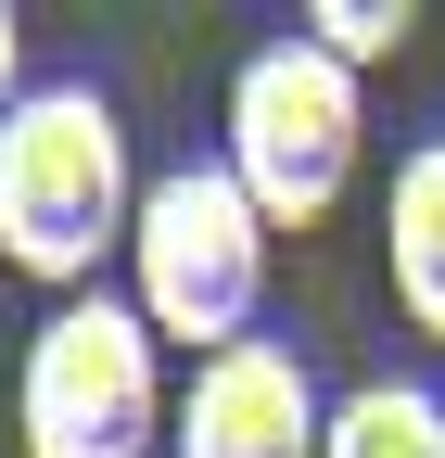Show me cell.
Returning a JSON list of instances; mask_svg holds the SVG:
<instances>
[{"label": "cell", "mask_w": 445, "mask_h": 458, "mask_svg": "<svg viewBox=\"0 0 445 458\" xmlns=\"http://www.w3.org/2000/svg\"><path fill=\"white\" fill-rule=\"evenodd\" d=\"M128 216H140V165L115 102L89 77H38L0 114V255L51 293H89V267L128 255Z\"/></svg>", "instance_id": "6da1fadb"}, {"label": "cell", "mask_w": 445, "mask_h": 458, "mask_svg": "<svg viewBox=\"0 0 445 458\" xmlns=\"http://www.w3.org/2000/svg\"><path fill=\"white\" fill-rule=\"evenodd\" d=\"M128 306H140L153 344H191V369L230 357V344H255V306H267V216L242 204V179H230L216 153L140 179V216H128Z\"/></svg>", "instance_id": "7a4b0ae2"}, {"label": "cell", "mask_w": 445, "mask_h": 458, "mask_svg": "<svg viewBox=\"0 0 445 458\" xmlns=\"http://www.w3.org/2000/svg\"><path fill=\"white\" fill-rule=\"evenodd\" d=\"M357 153H369V102L357 77L331 64V51L293 26V38H267L242 51V77H230V179L267 229H318L331 204L357 191Z\"/></svg>", "instance_id": "3957f363"}, {"label": "cell", "mask_w": 445, "mask_h": 458, "mask_svg": "<svg viewBox=\"0 0 445 458\" xmlns=\"http://www.w3.org/2000/svg\"><path fill=\"white\" fill-rule=\"evenodd\" d=\"M13 433H26V458H165V369H153L140 306H115V293L51 306L26 331Z\"/></svg>", "instance_id": "277c9868"}, {"label": "cell", "mask_w": 445, "mask_h": 458, "mask_svg": "<svg viewBox=\"0 0 445 458\" xmlns=\"http://www.w3.org/2000/svg\"><path fill=\"white\" fill-rule=\"evenodd\" d=\"M331 433V394L293 344H230V357H204L191 394L165 408V458H318Z\"/></svg>", "instance_id": "5b68a950"}, {"label": "cell", "mask_w": 445, "mask_h": 458, "mask_svg": "<svg viewBox=\"0 0 445 458\" xmlns=\"http://www.w3.org/2000/svg\"><path fill=\"white\" fill-rule=\"evenodd\" d=\"M382 267H395L407 331L445 344V128L420 153H395V191H382Z\"/></svg>", "instance_id": "8992f818"}, {"label": "cell", "mask_w": 445, "mask_h": 458, "mask_svg": "<svg viewBox=\"0 0 445 458\" xmlns=\"http://www.w3.org/2000/svg\"><path fill=\"white\" fill-rule=\"evenodd\" d=\"M318 458H445V394H420V382H357V394H331V433H318Z\"/></svg>", "instance_id": "52a82bcc"}, {"label": "cell", "mask_w": 445, "mask_h": 458, "mask_svg": "<svg viewBox=\"0 0 445 458\" xmlns=\"http://www.w3.org/2000/svg\"><path fill=\"white\" fill-rule=\"evenodd\" d=\"M407 0H306V38L331 51V64H344V77H369V64H395V51H407Z\"/></svg>", "instance_id": "ba28073f"}, {"label": "cell", "mask_w": 445, "mask_h": 458, "mask_svg": "<svg viewBox=\"0 0 445 458\" xmlns=\"http://www.w3.org/2000/svg\"><path fill=\"white\" fill-rule=\"evenodd\" d=\"M13 102H26V26L0 13V114H13Z\"/></svg>", "instance_id": "9c48e42d"}]
</instances>
